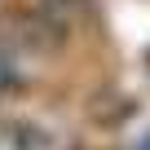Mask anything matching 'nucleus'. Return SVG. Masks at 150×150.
Returning a JSON list of instances; mask_svg holds the SVG:
<instances>
[{
    "mask_svg": "<svg viewBox=\"0 0 150 150\" xmlns=\"http://www.w3.org/2000/svg\"><path fill=\"white\" fill-rule=\"evenodd\" d=\"M88 5H93V0H40L31 13H22V22L13 31L18 49H31V53L57 49L75 27L88 18Z\"/></svg>",
    "mask_w": 150,
    "mask_h": 150,
    "instance_id": "nucleus-1",
    "label": "nucleus"
}]
</instances>
